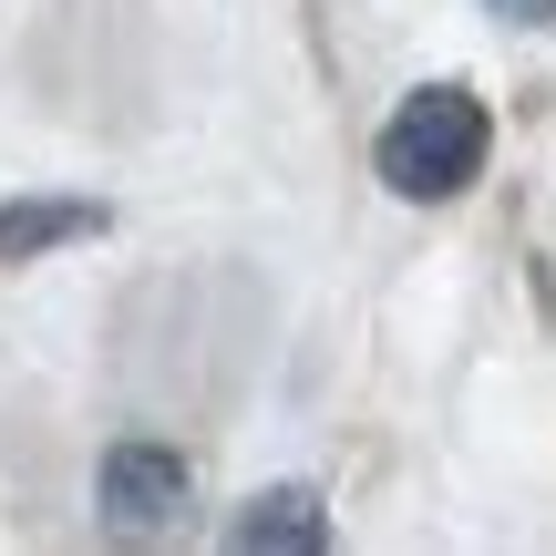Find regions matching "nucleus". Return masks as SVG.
<instances>
[{
    "label": "nucleus",
    "mask_w": 556,
    "mask_h": 556,
    "mask_svg": "<svg viewBox=\"0 0 556 556\" xmlns=\"http://www.w3.org/2000/svg\"><path fill=\"white\" fill-rule=\"evenodd\" d=\"M186 454L176 443H155V433H124L114 454H103V526L114 536H165V526L186 516Z\"/></svg>",
    "instance_id": "2"
},
{
    "label": "nucleus",
    "mask_w": 556,
    "mask_h": 556,
    "mask_svg": "<svg viewBox=\"0 0 556 556\" xmlns=\"http://www.w3.org/2000/svg\"><path fill=\"white\" fill-rule=\"evenodd\" d=\"M484 155H495V114H484L464 83H422V93H402L392 124H381V144H371L381 186L413 197V206L464 197V186L484 176Z\"/></svg>",
    "instance_id": "1"
},
{
    "label": "nucleus",
    "mask_w": 556,
    "mask_h": 556,
    "mask_svg": "<svg viewBox=\"0 0 556 556\" xmlns=\"http://www.w3.org/2000/svg\"><path fill=\"white\" fill-rule=\"evenodd\" d=\"M227 546H248V556H319L330 546V516H319L309 484H268V495H248V516L227 526Z\"/></svg>",
    "instance_id": "3"
},
{
    "label": "nucleus",
    "mask_w": 556,
    "mask_h": 556,
    "mask_svg": "<svg viewBox=\"0 0 556 556\" xmlns=\"http://www.w3.org/2000/svg\"><path fill=\"white\" fill-rule=\"evenodd\" d=\"M103 206L93 197H21V206H0V268H21V258H41V248H73V238H103Z\"/></svg>",
    "instance_id": "4"
},
{
    "label": "nucleus",
    "mask_w": 556,
    "mask_h": 556,
    "mask_svg": "<svg viewBox=\"0 0 556 556\" xmlns=\"http://www.w3.org/2000/svg\"><path fill=\"white\" fill-rule=\"evenodd\" d=\"M484 11H505V21H526V31H556V0H484Z\"/></svg>",
    "instance_id": "5"
}]
</instances>
